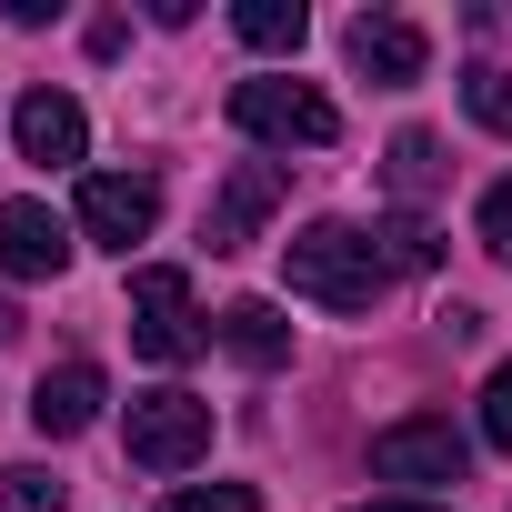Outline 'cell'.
Wrapping results in <instances>:
<instances>
[{
    "label": "cell",
    "instance_id": "obj_1",
    "mask_svg": "<svg viewBox=\"0 0 512 512\" xmlns=\"http://www.w3.org/2000/svg\"><path fill=\"white\" fill-rule=\"evenodd\" d=\"M282 272H292V292H302V302H322V312H372V302H382V282H392L382 241H372V231H352V221H302V231L282 241Z\"/></svg>",
    "mask_w": 512,
    "mask_h": 512
},
{
    "label": "cell",
    "instance_id": "obj_2",
    "mask_svg": "<svg viewBox=\"0 0 512 512\" xmlns=\"http://www.w3.org/2000/svg\"><path fill=\"white\" fill-rule=\"evenodd\" d=\"M231 131L262 151H322V141H342V111L312 81H231Z\"/></svg>",
    "mask_w": 512,
    "mask_h": 512
},
{
    "label": "cell",
    "instance_id": "obj_3",
    "mask_svg": "<svg viewBox=\"0 0 512 512\" xmlns=\"http://www.w3.org/2000/svg\"><path fill=\"white\" fill-rule=\"evenodd\" d=\"M372 472H382V482H412V492H432V482H462V472H472V432H462L452 412L382 422V432H372Z\"/></svg>",
    "mask_w": 512,
    "mask_h": 512
},
{
    "label": "cell",
    "instance_id": "obj_4",
    "mask_svg": "<svg viewBox=\"0 0 512 512\" xmlns=\"http://www.w3.org/2000/svg\"><path fill=\"white\" fill-rule=\"evenodd\" d=\"M131 342H141V362H161V372H181V362L201 352V312H191V272H171V262L131 272Z\"/></svg>",
    "mask_w": 512,
    "mask_h": 512
},
{
    "label": "cell",
    "instance_id": "obj_5",
    "mask_svg": "<svg viewBox=\"0 0 512 512\" xmlns=\"http://www.w3.org/2000/svg\"><path fill=\"white\" fill-rule=\"evenodd\" d=\"M11 151H21L31 171H81V161H91V111L41 81V91L11 101Z\"/></svg>",
    "mask_w": 512,
    "mask_h": 512
},
{
    "label": "cell",
    "instance_id": "obj_6",
    "mask_svg": "<svg viewBox=\"0 0 512 512\" xmlns=\"http://www.w3.org/2000/svg\"><path fill=\"white\" fill-rule=\"evenodd\" d=\"M211 452V402L191 392H141L131 402V462L141 472H191Z\"/></svg>",
    "mask_w": 512,
    "mask_h": 512
},
{
    "label": "cell",
    "instance_id": "obj_7",
    "mask_svg": "<svg viewBox=\"0 0 512 512\" xmlns=\"http://www.w3.org/2000/svg\"><path fill=\"white\" fill-rule=\"evenodd\" d=\"M151 221H161V181H151V171H81V231H91L101 251L151 241Z\"/></svg>",
    "mask_w": 512,
    "mask_h": 512
},
{
    "label": "cell",
    "instance_id": "obj_8",
    "mask_svg": "<svg viewBox=\"0 0 512 512\" xmlns=\"http://www.w3.org/2000/svg\"><path fill=\"white\" fill-rule=\"evenodd\" d=\"M282 191H292V161H241V171L211 191V221H201V241H211V251H241L251 231H262V221L282 211Z\"/></svg>",
    "mask_w": 512,
    "mask_h": 512
},
{
    "label": "cell",
    "instance_id": "obj_9",
    "mask_svg": "<svg viewBox=\"0 0 512 512\" xmlns=\"http://www.w3.org/2000/svg\"><path fill=\"white\" fill-rule=\"evenodd\" d=\"M0 272L11 282H61L71 272V221L51 201H0Z\"/></svg>",
    "mask_w": 512,
    "mask_h": 512
},
{
    "label": "cell",
    "instance_id": "obj_10",
    "mask_svg": "<svg viewBox=\"0 0 512 512\" xmlns=\"http://www.w3.org/2000/svg\"><path fill=\"white\" fill-rule=\"evenodd\" d=\"M352 71L362 81H382V91H402V81H422V61H432V41H422V21H402V11H362L352 31Z\"/></svg>",
    "mask_w": 512,
    "mask_h": 512
},
{
    "label": "cell",
    "instance_id": "obj_11",
    "mask_svg": "<svg viewBox=\"0 0 512 512\" xmlns=\"http://www.w3.org/2000/svg\"><path fill=\"white\" fill-rule=\"evenodd\" d=\"M101 402H111L101 362H61V372H41V392H31V432H41V442H71V432L101 422Z\"/></svg>",
    "mask_w": 512,
    "mask_h": 512
},
{
    "label": "cell",
    "instance_id": "obj_12",
    "mask_svg": "<svg viewBox=\"0 0 512 512\" xmlns=\"http://www.w3.org/2000/svg\"><path fill=\"white\" fill-rule=\"evenodd\" d=\"M221 352L251 362V372H282V362H292V322H282L272 302H231V312H221Z\"/></svg>",
    "mask_w": 512,
    "mask_h": 512
},
{
    "label": "cell",
    "instance_id": "obj_13",
    "mask_svg": "<svg viewBox=\"0 0 512 512\" xmlns=\"http://www.w3.org/2000/svg\"><path fill=\"white\" fill-rule=\"evenodd\" d=\"M231 31H241L251 51H302L312 11H302V0H241V11H231Z\"/></svg>",
    "mask_w": 512,
    "mask_h": 512
},
{
    "label": "cell",
    "instance_id": "obj_14",
    "mask_svg": "<svg viewBox=\"0 0 512 512\" xmlns=\"http://www.w3.org/2000/svg\"><path fill=\"white\" fill-rule=\"evenodd\" d=\"M382 181H392V201L412 211V201H432V181H442V141L432 131H402L392 141V161H382Z\"/></svg>",
    "mask_w": 512,
    "mask_h": 512
},
{
    "label": "cell",
    "instance_id": "obj_15",
    "mask_svg": "<svg viewBox=\"0 0 512 512\" xmlns=\"http://www.w3.org/2000/svg\"><path fill=\"white\" fill-rule=\"evenodd\" d=\"M372 241H382V262H392V272H432V262H442V241H432V221H422V211H392Z\"/></svg>",
    "mask_w": 512,
    "mask_h": 512
},
{
    "label": "cell",
    "instance_id": "obj_16",
    "mask_svg": "<svg viewBox=\"0 0 512 512\" xmlns=\"http://www.w3.org/2000/svg\"><path fill=\"white\" fill-rule=\"evenodd\" d=\"M61 502H71L61 472H41V462H0V512H61Z\"/></svg>",
    "mask_w": 512,
    "mask_h": 512
},
{
    "label": "cell",
    "instance_id": "obj_17",
    "mask_svg": "<svg viewBox=\"0 0 512 512\" xmlns=\"http://www.w3.org/2000/svg\"><path fill=\"white\" fill-rule=\"evenodd\" d=\"M462 111H472L492 141H512V71H462Z\"/></svg>",
    "mask_w": 512,
    "mask_h": 512
},
{
    "label": "cell",
    "instance_id": "obj_18",
    "mask_svg": "<svg viewBox=\"0 0 512 512\" xmlns=\"http://www.w3.org/2000/svg\"><path fill=\"white\" fill-rule=\"evenodd\" d=\"M472 231H482V251H492V262H512V181H492V191H482Z\"/></svg>",
    "mask_w": 512,
    "mask_h": 512
},
{
    "label": "cell",
    "instance_id": "obj_19",
    "mask_svg": "<svg viewBox=\"0 0 512 512\" xmlns=\"http://www.w3.org/2000/svg\"><path fill=\"white\" fill-rule=\"evenodd\" d=\"M161 512H262V492L251 482H211V492H171Z\"/></svg>",
    "mask_w": 512,
    "mask_h": 512
},
{
    "label": "cell",
    "instance_id": "obj_20",
    "mask_svg": "<svg viewBox=\"0 0 512 512\" xmlns=\"http://www.w3.org/2000/svg\"><path fill=\"white\" fill-rule=\"evenodd\" d=\"M482 442H492V452H512V362L482 382Z\"/></svg>",
    "mask_w": 512,
    "mask_h": 512
},
{
    "label": "cell",
    "instance_id": "obj_21",
    "mask_svg": "<svg viewBox=\"0 0 512 512\" xmlns=\"http://www.w3.org/2000/svg\"><path fill=\"white\" fill-rule=\"evenodd\" d=\"M362 512H442V502H412V492H392V502H362Z\"/></svg>",
    "mask_w": 512,
    "mask_h": 512
},
{
    "label": "cell",
    "instance_id": "obj_22",
    "mask_svg": "<svg viewBox=\"0 0 512 512\" xmlns=\"http://www.w3.org/2000/svg\"><path fill=\"white\" fill-rule=\"evenodd\" d=\"M11 332H21V312H11V292H0V342H11Z\"/></svg>",
    "mask_w": 512,
    "mask_h": 512
}]
</instances>
